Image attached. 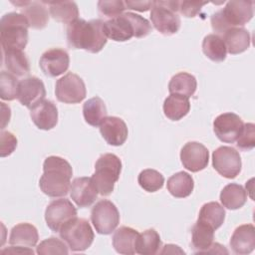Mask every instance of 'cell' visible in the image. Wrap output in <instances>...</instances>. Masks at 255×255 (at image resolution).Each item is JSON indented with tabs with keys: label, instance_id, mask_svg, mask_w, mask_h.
<instances>
[{
	"label": "cell",
	"instance_id": "10",
	"mask_svg": "<svg viewBox=\"0 0 255 255\" xmlns=\"http://www.w3.org/2000/svg\"><path fill=\"white\" fill-rule=\"evenodd\" d=\"M212 165L220 175L235 178L241 171V157L235 148L220 146L212 153Z\"/></svg>",
	"mask_w": 255,
	"mask_h": 255
},
{
	"label": "cell",
	"instance_id": "47",
	"mask_svg": "<svg viewBox=\"0 0 255 255\" xmlns=\"http://www.w3.org/2000/svg\"><path fill=\"white\" fill-rule=\"evenodd\" d=\"M177 252L184 254V252L182 250H180L178 246L173 245V244H167L163 247V249L161 251H159L160 254H169V253L174 254V253H177Z\"/></svg>",
	"mask_w": 255,
	"mask_h": 255
},
{
	"label": "cell",
	"instance_id": "43",
	"mask_svg": "<svg viewBox=\"0 0 255 255\" xmlns=\"http://www.w3.org/2000/svg\"><path fill=\"white\" fill-rule=\"evenodd\" d=\"M206 4V1H179L178 11L187 18H193Z\"/></svg>",
	"mask_w": 255,
	"mask_h": 255
},
{
	"label": "cell",
	"instance_id": "27",
	"mask_svg": "<svg viewBox=\"0 0 255 255\" xmlns=\"http://www.w3.org/2000/svg\"><path fill=\"white\" fill-rule=\"evenodd\" d=\"M190 110V102L187 97L170 94L163 103V113L171 121H179L185 117Z\"/></svg>",
	"mask_w": 255,
	"mask_h": 255
},
{
	"label": "cell",
	"instance_id": "32",
	"mask_svg": "<svg viewBox=\"0 0 255 255\" xmlns=\"http://www.w3.org/2000/svg\"><path fill=\"white\" fill-rule=\"evenodd\" d=\"M196 87L197 82L194 76L186 72H180L171 78L168 84V91L170 94H178L189 98L194 95Z\"/></svg>",
	"mask_w": 255,
	"mask_h": 255
},
{
	"label": "cell",
	"instance_id": "7",
	"mask_svg": "<svg viewBox=\"0 0 255 255\" xmlns=\"http://www.w3.org/2000/svg\"><path fill=\"white\" fill-rule=\"evenodd\" d=\"M60 237L74 251H85L94 241V231L85 218L75 217L67 222L59 231Z\"/></svg>",
	"mask_w": 255,
	"mask_h": 255
},
{
	"label": "cell",
	"instance_id": "20",
	"mask_svg": "<svg viewBox=\"0 0 255 255\" xmlns=\"http://www.w3.org/2000/svg\"><path fill=\"white\" fill-rule=\"evenodd\" d=\"M230 246L236 254L251 253L255 247V228L253 224H243L237 227L231 236Z\"/></svg>",
	"mask_w": 255,
	"mask_h": 255
},
{
	"label": "cell",
	"instance_id": "8",
	"mask_svg": "<svg viewBox=\"0 0 255 255\" xmlns=\"http://www.w3.org/2000/svg\"><path fill=\"white\" fill-rule=\"evenodd\" d=\"M91 220L100 234H111L120 223V212L117 206L108 199L98 201L91 211Z\"/></svg>",
	"mask_w": 255,
	"mask_h": 255
},
{
	"label": "cell",
	"instance_id": "29",
	"mask_svg": "<svg viewBox=\"0 0 255 255\" xmlns=\"http://www.w3.org/2000/svg\"><path fill=\"white\" fill-rule=\"evenodd\" d=\"M247 200V193L244 187L237 183H229L220 192L222 205L230 210L241 208Z\"/></svg>",
	"mask_w": 255,
	"mask_h": 255
},
{
	"label": "cell",
	"instance_id": "14",
	"mask_svg": "<svg viewBox=\"0 0 255 255\" xmlns=\"http://www.w3.org/2000/svg\"><path fill=\"white\" fill-rule=\"evenodd\" d=\"M70 65V57L66 50L53 48L44 52L40 58L39 66L48 77H58L64 74Z\"/></svg>",
	"mask_w": 255,
	"mask_h": 255
},
{
	"label": "cell",
	"instance_id": "46",
	"mask_svg": "<svg viewBox=\"0 0 255 255\" xmlns=\"http://www.w3.org/2000/svg\"><path fill=\"white\" fill-rule=\"evenodd\" d=\"M1 107H2V126H1V128L3 129L5 128V126L7 125V123H9L10 116H11V110L4 103H1Z\"/></svg>",
	"mask_w": 255,
	"mask_h": 255
},
{
	"label": "cell",
	"instance_id": "34",
	"mask_svg": "<svg viewBox=\"0 0 255 255\" xmlns=\"http://www.w3.org/2000/svg\"><path fill=\"white\" fill-rule=\"evenodd\" d=\"M204 55L213 62H222L226 58V47L222 38L216 34H209L202 41Z\"/></svg>",
	"mask_w": 255,
	"mask_h": 255
},
{
	"label": "cell",
	"instance_id": "13",
	"mask_svg": "<svg viewBox=\"0 0 255 255\" xmlns=\"http://www.w3.org/2000/svg\"><path fill=\"white\" fill-rule=\"evenodd\" d=\"M180 159L183 166L191 171L197 172L204 169L209 160V152L205 145L197 141L185 143L180 151Z\"/></svg>",
	"mask_w": 255,
	"mask_h": 255
},
{
	"label": "cell",
	"instance_id": "2",
	"mask_svg": "<svg viewBox=\"0 0 255 255\" xmlns=\"http://www.w3.org/2000/svg\"><path fill=\"white\" fill-rule=\"evenodd\" d=\"M43 170L44 173L39 180V186L43 193L50 197L67 195L73 175L71 164L63 157L51 155L45 158Z\"/></svg>",
	"mask_w": 255,
	"mask_h": 255
},
{
	"label": "cell",
	"instance_id": "44",
	"mask_svg": "<svg viewBox=\"0 0 255 255\" xmlns=\"http://www.w3.org/2000/svg\"><path fill=\"white\" fill-rule=\"evenodd\" d=\"M126 9H131L139 12H145L151 9L152 1H125Z\"/></svg>",
	"mask_w": 255,
	"mask_h": 255
},
{
	"label": "cell",
	"instance_id": "26",
	"mask_svg": "<svg viewBox=\"0 0 255 255\" xmlns=\"http://www.w3.org/2000/svg\"><path fill=\"white\" fill-rule=\"evenodd\" d=\"M3 52V64L9 73L16 77H23L30 72V64L26 54L20 50Z\"/></svg>",
	"mask_w": 255,
	"mask_h": 255
},
{
	"label": "cell",
	"instance_id": "16",
	"mask_svg": "<svg viewBox=\"0 0 255 255\" xmlns=\"http://www.w3.org/2000/svg\"><path fill=\"white\" fill-rule=\"evenodd\" d=\"M98 193L91 177H77L71 183L70 195L79 207L91 206L97 199Z\"/></svg>",
	"mask_w": 255,
	"mask_h": 255
},
{
	"label": "cell",
	"instance_id": "5",
	"mask_svg": "<svg viewBox=\"0 0 255 255\" xmlns=\"http://www.w3.org/2000/svg\"><path fill=\"white\" fill-rule=\"evenodd\" d=\"M122 171V161L114 153L102 154L95 164V173L91 177L98 192L107 196L114 191L115 183Z\"/></svg>",
	"mask_w": 255,
	"mask_h": 255
},
{
	"label": "cell",
	"instance_id": "21",
	"mask_svg": "<svg viewBox=\"0 0 255 255\" xmlns=\"http://www.w3.org/2000/svg\"><path fill=\"white\" fill-rule=\"evenodd\" d=\"M139 233L127 226L120 227L115 231L113 235V246L115 250L120 254L131 255L136 253V242Z\"/></svg>",
	"mask_w": 255,
	"mask_h": 255
},
{
	"label": "cell",
	"instance_id": "39",
	"mask_svg": "<svg viewBox=\"0 0 255 255\" xmlns=\"http://www.w3.org/2000/svg\"><path fill=\"white\" fill-rule=\"evenodd\" d=\"M98 10L101 16L113 19L122 15L123 12L126 10V6L125 2L120 0H101L98 2Z\"/></svg>",
	"mask_w": 255,
	"mask_h": 255
},
{
	"label": "cell",
	"instance_id": "33",
	"mask_svg": "<svg viewBox=\"0 0 255 255\" xmlns=\"http://www.w3.org/2000/svg\"><path fill=\"white\" fill-rule=\"evenodd\" d=\"M224 219V207L216 201H211L202 205L197 220L208 224L214 230H216L223 224Z\"/></svg>",
	"mask_w": 255,
	"mask_h": 255
},
{
	"label": "cell",
	"instance_id": "42",
	"mask_svg": "<svg viewBox=\"0 0 255 255\" xmlns=\"http://www.w3.org/2000/svg\"><path fill=\"white\" fill-rule=\"evenodd\" d=\"M17 146L16 136L10 132L2 130L0 134V155L2 157L10 155Z\"/></svg>",
	"mask_w": 255,
	"mask_h": 255
},
{
	"label": "cell",
	"instance_id": "41",
	"mask_svg": "<svg viewBox=\"0 0 255 255\" xmlns=\"http://www.w3.org/2000/svg\"><path fill=\"white\" fill-rule=\"evenodd\" d=\"M128 16L134 30V37L135 38H142L147 36L151 32V25L144 17L132 13V12H126Z\"/></svg>",
	"mask_w": 255,
	"mask_h": 255
},
{
	"label": "cell",
	"instance_id": "9",
	"mask_svg": "<svg viewBox=\"0 0 255 255\" xmlns=\"http://www.w3.org/2000/svg\"><path fill=\"white\" fill-rule=\"evenodd\" d=\"M55 94L58 101L65 104H79L86 98V86L82 78L67 73L56 83Z\"/></svg>",
	"mask_w": 255,
	"mask_h": 255
},
{
	"label": "cell",
	"instance_id": "6",
	"mask_svg": "<svg viewBox=\"0 0 255 255\" xmlns=\"http://www.w3.org/2000/svg\"><path fill=\"white\" fill-rule=\"evenodd\" d=\"M179 1H152L150 19L153 27L162 35L170 36L180 28L177 14Z\"/></svg>",
	"mask_w": 255,
	"mask_h": 255
},
{
	"label": "cell",
	"instance_id": "30",
	"mask_svg": "<svg viewBox=\"0 0 255 255\" xmlns=\"http://www.w3.org/2000/svg\"><path fill=\"white\" fill-rule=\"evenodd\" d=\"M49 6L50 15L58 22L70 24L79 17V9L75 2H45Z\"/></svg>",
	"mask_w": 255,
	"mask_h": 255
},
{
	"label": "cell",
	"instance_id": "25",
	"mask_svg": "<svg viewBox=\"0 0 255 255\" xmlns=\"http://www.w3.org/2000/svg\"><path fill=\"white\" fill-rule=\"evenodd\" d=\"M214 231L208 224L196 221L191 230V244L196 253H206L213 243Z\"/></svg>",
	"mask_w": 255,
	"mask_h": 255
},
{
	"label": "cell",
	"instance_id": "11",
	"mask_svg": "<svg viewBox=\"0 0 255 255\" xmlns=\"http://www.w3.org/2000/svg\"><path fill=\"white\" fill-rule=\"evenodd\" d=\"M75 217H77V209L67 198L51 201L45 210L47 226L54 232H59L67 222Z\"/></svg>",
	"mask_w": 255,
	"mask_h": 255
},
{
	"label": "cell",
	"instance_id": "19",
	"mask_svg": "<svg viewBox=\"0 0 255 255\" xmlns=\"http://www.w3.org/2000/svg\"><path fill=\"white\" fill-rule=\"evenodd\" d=\"M104 31L107 38L117 42H125L134 37V30L127 13L104 22Z\"/></svg>",
	"mask_w": 255,
	"mask_h": 255
},
{
	"label": "cell",
	"instance_id": "3",
	"mask_svg": "<svg viewBox=\"0 0 255 255\" xmlns=\"http://www.w3.org/2000/svg\"><path fill=\"white\" fill-rule=\"evenodd\" d=\"M253 17V2L232 0L224 8L213 13L210 23L216 34H224L231 28L244 26Z\"/></svg>",
	"mask_w": 255,
	"mask_h": 255
},
{
	"label": "cell",
	"instance_id": "38",
	"mask_svg": "<svg viewBox=\"0 0 255 255\" xmlns=\"http://www.w3.org/2000/svg\"><path fill=\"white\" fill-rule=\"evenodd\" d=\"M36 252L40 255H49V254L67 255L69 253V250H68V246L64 243V241L56 237H50L40 242V244L37 246Z\"/></svg>",
	"mask_w": 255,
	"mask_h": 255
},
{
	"label": "cell",
	"instance_id": "31",
	"mask_svg": "<svg viewBox=\"0 0 255 255\" xmlns=\"http://www.w3.org/2000/svg\"><path fill=\"white\" fill-rule=\"evenodd\" d=\"M107 107L100 97L89 99L83 106V116L87 124L92 127H100L107 118Z\"/></svg>",
	"mask_w": 255,
	"mask_h": 255
},
{
	"label": "cell",
	"instance_id": "37",
	"mask_svg": "<svg viewBox=\"0 0 255 255\" xmlns=\"http://www.w3.org/2000/svg\"><path fill=\"white\" fill-rule=\"evenodd\" d=\"M19 82L16 76L2 71L0 74V97L5 101H13L17 98Z\"/></svg>",
	"mask_w": 255,
	"mask_h": 255
},
{
	"label": "cell",
	"instance_id": "15",
	"mask_svg": "<svg viewBox=\"0 0 255 255\" xmlns=\"http://www.w3.org/2000/svg\"><path fill=\"white\" fill-rule=\"evenodd\" d=\"M46 96L44 83L37 77L30 76L19 82L17 99L21 105L32 109L42 102Z\"/></svg>",
	"mask_w": 255,
	"mask_h": 255
},
{
	"label": "cell",
	"instance_id": "45",
	"mask_svg": "<svg viewBox=\"0 0 255 255\" xmlns=\"http://www.w3.org/2000/svg\"><path fill=\"white\" fill-rule=\"evenodd\" d=\"M1 253H20V254H33V250L31 248H26V247H20V246H14L12 245L11 247L4 249L1 251Z\"/></svg>",
	"mask_w": 255,
	"mask_h": 255
},
{
	"label": "cell",
	"instance_id": "23",
	"mask_svg": "<svg viewBox=\"0 0 255 255\" xmlns=\"http://www.w3.org/2000/svg\"><path fill=\"white\" fill-rule=\"evenodd\" d=\"M226 50L231 55L240 54L250 46V34L244 28H231L223 34L222 38Z\"/></svg>",
	"mask_w": 255,
	"mask_h": 255
},
{
	"label": "cell",
	"instance_id": "35",
	"mask_svg": "<svg viewBox=\"0 0 255 255\" xmlns=\"http://www.w3.org/2000/svg\"><path fill=\"white\" fill-rule=\"evenodd\" d=\"M161 240L154 229H147L139 234L136 242V253L141 255H154L159 253Z\"/></svg>",
	"mask_w": 255,
	"mask_h": 255
},
{
	"label": "cell",
	"instance_id": "40",
	"mask_svg": "<svg viewBox=\"0 0 255 255\" xmlns=\"http://www.w3.org/2000/svg\"><path fill=\"white\" fill-rule=\"evenodd\" d=\"M236 145L239 149L248 151L255 146V126L252 123L244 124L241 133L236 139Z\"/></svg>",
	"mask_w": 255,
	"mask_h": 255
},
{
	"label": "cell",
	"instance_id": "28",
	"mask_svg": "<svg viewBox=\"0 0 255 255\" xmlns=\"http://www.w3.org/2000/svg\"><path fill=\"white\" fill-rule=\"evenodd\" d=\"M166 187L172 196L176 198H184L189 196L193 191L194 181L189 173L179 171L168 178Z\"/></svg>",
	"mask_w": 255,
	"mask_h": 255
},
{
	"label": "cell",
	"instance_id": "4",
	"mask_svg": "<svg viewBox=\"0 0 255 255\" xmlns=\"http://www.w3.org/2000/svg\"><path fill=\"white\" fill-rule=\"evenodd\" d=\"M28 27L29 23L21 13L10 12L3 15L0 21L2 51H23L28 43Z\"/></svg>",
	"mask_w": 255,
	"mask_h": 255
},
{
	"label": "cell",
	"instance_id": "17",
	"mask_svg": "<svg viewBox=\"0 0 255 255\" xmlns=\"http://www.w3.org/2000/svg\"><path fill=\"white\" fill-rule=\"evenodd\" d=\"M100 132L104 139L114 146L125 143L128 134L126 123L118 117H107L100 125Z\"/></svg>",
	"mask_w": 255,
	"mask_h": 255
},
{
	"label": "cell",
	"instance_id": "22",
	"mask_svg": "<svg viewBox=\"0 0 255 255\" xmlns=\"http://www.w3.org/2000/svg\"><path fill=\"white\" fill-rule=\"evenodd\" d=\"M39 239L37 228L30 223H19L11 229L9 236L10 245L32 248Z\"/></svg>",
	"mask_w": 255,
	"mask_h": 255
},
{
	"label": "cell",
	"instance_id": "1",
	"mask_svg": "<svg viewBox=\"0 0 255 255\" xmlns=\"http://www.w3.org/2000/svg\"><path fill=\"white\" fill-rule=\"evenodd\" d=\"M107 39L101 19L86 21L78 18L67 27V42L73 49L99 53L107 44Z\"/></svg>",
	"mask_w": 255,
	"mask_h": 255
},
{
	"label": "cell",
	"instance_id": "12",
	"mask_svg": "<svg viewBox=\"0 0 255 255\" xmlns=\"http://www.w3.org/2000/svg\"><path fill=\"white\" fill-rule=\"evenodd\" d=\"M243 126V121L239 116L233 113H224L214 120L213 130L221 141L233 143L241 133Z\"/></svg>",
	"mask_w": 255,
	"mask_h": 255
},
{
	"label": "cell",
	"instance_id": "18",
	"mask_svg": "<svg viewBox=\"0 0 255 255\" xmlns=\"http://www.w3.org/2000/svg\"><path fill=\"white\" fill-rule=\"evenodd\" d=\"M30 117L38 128L49 130L58 123V109L53 102L43 100L31 109Z\"/></svg>",
	"mask_w": 255,
	"mask_h": 255
},
{
	"label": "cell",
	"instance_id": "24",
	"mask_svg": "<svg viewBox=\"0 0 255 255\" xmlns=\"http://www.w3.org/2000/svg\"><path fill=\"white\" fill-rule=\"evenodd\" d=\"M21 14L26 17L29 26L33 29H43L49 21V13L45 2L28 1V3L21 8Z\"/></svg>",
	"mask_w": 255,
	"mask_h": 255
},
{
	"label": "cell",
	"instance_id": "36",
	"mask_svg": "<svg viewBox=\"0 0 255 255\" xmlns=\"http://www.w3.org/2000/svg\"><path fill=\"white\" fill-rule=\"evenodd\" d=\"M137 182L145 191L155 192L163 186L164 177L159 171L147 168L140 171L137 177Z\"/></svg>",
	"mask_w": 255,
	"mask_h": 255
}]
</instances>
